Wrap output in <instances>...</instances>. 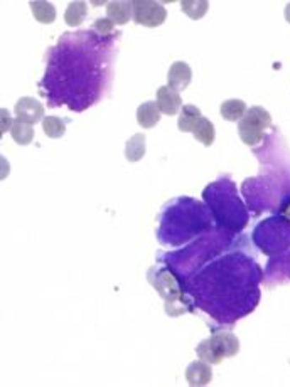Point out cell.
Segmentation results:
<instances>
[{"label": "cell", "mask_w": 290, "mask_h": 387, "mask_svg": "<svg viewBox=\"0 0 290 387\" xmlns=\"http://www.w3.org/2000/svg\"><path fill=\"white\" fill-rule=\"evenodd\" d=\"M88 14V4L87 2H71L65 12V20L70 27L83 24Z\"/></svg>", "instance_id": "15"}, {"label": "cell", "mask_w": 290, "mask_h": 387, "mask_svg": "<svg viewBox=\"0 0 290 387\" xmlns=\"http://www.w3.org/2000/svg\"><path fill=\"white\" fill-rule=\"evenodd\" d=\"M272 125V116L262 106H251L238 122V135L243 144L258 145L263 140L265 130Z\"/></svg>", "instance_id": "2"}, {"label": "cell", "mask_w": 290, "mask_h": 387, "mask_svg": "<svg viewBox=\"0 0 290 387\" xmlns=\"http://www.w3.org/2000/svg\"><path fill=\"white\" fill-rule=\"evenodd\" d=\"M246 103L243 100H228L221 105V116L228 122H240L246 113Z\"/></svg>", "instance_id": "16"}, {"label": "cell", "mask_w": 290, "mask_h": 387, "mask_svg": "<svg viewBox=\"0 0 290 387\" xmlns=\"http://www.w3.org/2000/svg\"><path fill=\"white\" fill-rule=\"evenodd\" d=\"M132 6H134V20L145 27H157L168 19L165 7L153 0H135Z\"/></svg>", "instance_id": "3"}, {"label": "cell", "mask_w": 290, "mask_h": 387, "mask_svg": "<svg viewBox=\"0 0 290 387\" xmlns=\"http://www.w3.org/2000/svg\"><path fill=\"white\" fill-rule=\"evenodd\" d=\"M14 113L17 120H23L25 123L34 125L41 122V120H44L42 118V116H44V106H42L36 98L24 96L15 103Z\"/></svg>", "instance_id": "4"}, {"label": "cell", "mask_w": 290, "mask_h": 387, "mask_svg": "<svg viewBox=\"0 0 290 387\" xmlns=\"http://www.w3.org/2000/svg\"><path fill=\"white\" fill-rule=\"evenodd\" d=\"M113 23L110 19H98L95 24H93V29H95V31L98 32H101V34H108V32H112L113 31Z\"/></svg>", "instance_id": "19"}, {"label": "cell", "mask_w": 290, "mask_h": 387, "mask_svg": "<svg viewBox=\"0 0 290 387\" xmlns=\"http://www.w3.org/2000/svg\"><path fill=\"white\" fill-rule=\"evenodd\" d=\"M194 139L201 141L204 147H211L213 141H215V125L211 123L210 118L206 116H201L198 125L194 128Z\"/></svg>", "instance_id": "13"}, {"label": "cell", "mask_w": 290, "mask_h": 387, "mask_svg": "<svg viewBox=\"0 0 290 387\" xmlns=\"http://www.w3.org/2000/svg\"><path fill=\"white\" fill-rule=\"evenodd\" d=\"M196 352H198V357L204 362L215 365L220 364L223 359L237 355L240 352V341L232 332L218 330L210 338L199 343Z\"/></svg>", "instance_id": "1"}, {"label": "cell", "mask_w": 290, "mask_h": 387, "mask_svg": "<svg viewBox=\"0 0 290 387\" xmlns=\"http://www.w3.org/2000/svg\"><path fill=\"white\" fill-rule=\"evenodd\" d=\"M181 8L193 20H199L210 8V2L208 0H184V2H181Z\"/></svg>", "instance_id": "17"}, {"label": "cell", "mask_w": 290, "mask_h": 387, "mask_svg": "<svg viewBox=\"0 0 290 387\" xmlns=\"http://www.w3.org/2000/svg\"><path fill=\"white\" fill-rule=\"evenodd\" d=\"M42 132H44V135L49 137V139H61L66 133V127L65 123L61 122V118H58V116H46V118L42 120Z\"/></svg>", "instance_id": "18"}, {"label": "cell", "mask_w": 290, "mask_h": 387, "mask_svg": "<svg viewBox=\"0 0 290 387\" xmlns=\"http://www.w3.org/2000/svg\"><path fill=\"white\" fill-rule=\"evenodd\" d=\"M11 135L15 144L29 145L34 140V128L31 123H25L23 120H14L11 128Z\"/></svg>", "instance_id": "14"}, {"label": "cell", "mask_w": 290, "mask_h": 387, "mask_svg": "<svg viewBox=\"0 0 290 387\" xmlns=\"http://www.w3.org/2000/svg\"><path fill=\"white\" fill-rule=\"evenodd\" d=\"M191 80H193V71H191L189 64L176 61L169 68L168 86L174 91H184L187 86L191 84Z\"/></svg>", "instance_id": "5"}, {"label": "cell", "mask_w": 290, "mask_h": 387, "mask_svg": "<svg viewBox=\"0 0 290 387\" xmlns=\"http://www.w3.org/2000/svg\"><path fill=\"white\" fill-rule=\"evenodd\" d=\"M0 115H2V133H6L7 130H11L12 123H14V122L11 120V115H8V111L6 108H2Z\"/></svg>", "instance_id": "20"}, {"label": "cell", "mask_w": 290, "mask_h": 387, "mask_svg": "<svg viewBox=\"0 0 290 387\" xmlns=\"http://www.w3.org/2000/svg\"><path fill=\"white\" fill-rule=\"evenodd\" d=\"M145 135L144 133H135L125 145V157L129 162L142 160L145 155Z\"/></svg>", "instance_id": "12"}, {"label": "cell", "mask_w": 290, "mask_h": 387, "mask_svg": "<svg viewBox=\"0 0 290 387\" xmlns=\"http://www.w3.org/2000/svg\"><path fill=\"white\" fill-rule=\"evenodd\" d=\"M284 15H285V20H287V23L290 24V2L287 4V7H285V12H284Z\"/></svg>", "instance_id": "21"}, {"label": "cell", "mask_w": 290, "mask_h": 387, "mask_svg": "<svg viewBox=\"0 0 290 387\" xmlns=\"http://www.w3.org/2000/svg\"><path fill=\"white\" fill-rule=\"evenodd\" d=\"M213 379V372L210 364L204 360H196V362L189 364L186 371V381L193 387H203L208 386Z\"/></svg>", "instance_id": "7"}, {"label": "cell", "mask_w": 290, "mask_h": 387, "mask_svg": "<svg viewBox=\"0 0 290 387\" xmlns=\"http://www.w3.org/2000/svg\"><path fill=\"white\" fill-rule=\"evenodd\" d=\"M106 15L113 24L123 25L134 19V6L132 2H108L106 4Z\"/></svg>", "instance_id": "8"}, {"label": "cell", "mask_w": 290, "mask_h": 387, "mask_svg": "<svg viewBox=\"0 0 290 387\" xmlns=\"http://www.w3.org/2000/svg\"><path fill=\"white\" fill-rule=\"evenodd\" d=\"M157 106H159L160 113L168 115V116H174L179 113V110L182 108V100L181 94L174 89H170L169 86H160L157 89V98H156Z\"/></svg>", "instance_id": "6"}, {"label": "cell", "mask_w": 290, "mask_h": 387, "mask_svg": "<svg viewBox=\"0 0 290 387\" xmlns=\"http://www.w3.org/2000/svg\"><path fill=\"white\" fill-rule=\"evenodd\" d=\"M31 11L34 19L41 24H53L56 20V7L51 2H44V0H32Z\"/></svg>", "instance_id": "11"}, {"label": "cell", "mask_w": 290, "mask_h": 387, "mask_svg": "<svg viewBox=\"0 0 290 387\" xmlns=\"http://www.w3.org/2000/svg\"><path fill=\"white\" fill-rule=\"evenodd\" d=\"M160 110L157 106L156 101H147L144 105L139 106L137 110V122L140 127L144 128H152L160 122Z\"/></svg>", "instance_id": "10"}, {"label": "cell", "mask_w": 290, "mask_h": 387, "mask_svg": "<svg viewBox=\"0 0 290 387\" xmlns=\"http://www.w3.org/2000/svg\"><path fill=\"white\" fill-rule=\"evenodd\" d=\"M199 120H201V110L194 105H184L177 120L179 132L193 133Z\"/></svg>", "instance_id": "9"}]
</instances>
